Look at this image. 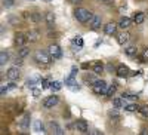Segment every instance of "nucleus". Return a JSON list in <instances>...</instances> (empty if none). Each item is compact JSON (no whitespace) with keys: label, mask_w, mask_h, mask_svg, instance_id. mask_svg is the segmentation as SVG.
<instances>
[{"label":"nucleus","mask_w":148,"mask_h":135,"mask_svg":"<svg viewBox=\"0 0 148 135\" xmlns=\"http://www.w3.org/2000/svg\"><path fill=\"white\" fill-rule=\"evenodd\" d=\"M92 12L89 9H86V8H77L76 10H74V18H76L79 22L82 24H86V22H89L90 18H92Z\"/></svg>","instance_id":"f257e3e1"},{"label":"nucleus","mask_w":148,"mask_h":135,"mask_svg":"<svg viewBox=\"0 0 148 135\" xmlns=\"http://www.w3.org/2000/svg\"><path fill=\"white\" fill-rule=\"evenodd\" d=\"M52 56H51V54L49 52H45V51H42V49H39V51H36V54H34V61L37 64H40V65H49L52 63Z\"/></svg>","instance_id":"f03ea898"},{"label":"nucleus","mask_w":148,"mask_h":135,"mask_svg":"<svg viewBox=\"0 0 148 135\" xmlns=\"http://www.w3.org/2000/svg\"><path fill=\"white\" fill-rule=\"evenodd\" d=\"M107 89H108V85H107L105 80H96V82L92 85V91H93V94H96V95H104V94H107Z\"/></svg>","instance_id":"7ed1b4c3"},{"label":"nucleus","mask_w":148,"mask_h":135,"mask_svg":"<svg viewBox=\"0 0 148 135\" xmlns=\"http://www.w3.org/2000/svg\"><path fill=\"white\" fill-rule=\"evenodd\" d=\"M47 52L51 54V56L53 58V59H59L61 56H62V49H61L58 45H49V48H47Z\"/></svg>","instance_id":"20e7f679"},{"label":"nucleus","mask_w":148,"mask_h":135,"mask_svg":"<svg viewBox=\"0 0 148 135\" xmlns=\"http://www.w3.org/2000/svg\"><path fill=\"white\" fill-rule=\"evenodd\" d=\"M58 103H59V96L58 95H51L43 101V107L45 108H53Z\"/></svg>","instance_id":"39448f33"},{"label":"nucleus","mask_w":148,"mask_h":135,"mask_svg":"<svg viewBox=\"0 0 148 135\" xmlns=\"http://www.w3.org/2000/svg\"><path fill=\"white\" fill-rule=\"evenodd\" d=\"M19 76H21V71H19V68L18 67H10L8 71H6V77L9 79V80H18L19 79Z\"/></svg>","instance_id":"423d86ee"},{"label":"nucleus","mask_w":148,"mask_h":135,"mask_svg":"<svg viewBox=\"0 0 148 135\" xmlns=\"http://www.w3.org/2000/svg\"><path fill=\"white\" fill-rule=\"evenodd\" d=\"M14 42L16 46H25V43L28 42V36L27 34H22V33H16L15 37H14Z\"/></svg>","instance_id":"0eeeda50"},{"label":"nucleus","mask_w":148,"mask_h":135,"mask_svg":"<svg viewBox=\"0 0 148 135\" xmlns=\"http://www.w3.org/2000/svg\"><path fill=\"white\" fill-rule=\"evenodd\" d=\"M101 22H102V18H101L99 15L93 14L92 18H90V21H89V27H90L92 30H98V28L101 27Z\"/></svg>","instance_id":"6e6552de"},{"label":"nucleus","mask_w":148,"mask_h":135,"mask_svg":"<svg viewBox=\"0 0 148 135\" xmlns=\"http://www.w3.org/2000/svg\"><path fill=\"white\" fill-rule=\"evenodd\" d=\"M117 27H119V24H116V22H108L107 25H104V31H105V34H108V36H114V34L117 33Z\"/></svg>","instance_id":"1a4fd4ad"},{"label":"nucleus","mask_w":148,"mask_h":135,"mask_svg":"<svg viewBox=\"0 0 148 135\" xmlns=\"http://www.w3.org/2000/svg\"><path fill=\"white\" fill-rule=\"evenodd\" d=\"M76 129H77L79 132H82V134H88V131H89L88 122H86V120H83V119L77 120V122H76Z\"/></svg>","instance_id":"9d476101"},{"label":"nucleus","mask_w":148,"mask_h":135,"mask_svg":"<svg viewBox=\"0 0 148 135\" xmlns=\"http://www.w3.org/2000/svg\"><path fill=\"white\" fill-rule=\"evenodd\" d=\"M129 39H130V34L127 33V31H121V33H119L117 34V42H119V45H126L127 42H129Z\"/></svg>","instance_id":"9b49d317"},{"label":"nucleus","mask_w":148,"mask_h":135,"mask_svg":"<svg viewBox=\"0 0 148 135\" xmlns=\"http://www.w3.org/2000/svg\"><path fill=\"white\" fill-rule=\"evenodd\" d=\"M24 17L27 19H30L31 22H40L42 21V14H39V12H33L30 15H28V12H24Z\"/></svg>","instance_id":"f8f14e48"},{"label":"nucleus","mask_w":148,"mask_h":135,"mask_svg":"<svg viewBox=\"0 0 148 135\" xmlns=\"http://www.w3.org/2000/svg\"><path fill=\"white\" fill-rule=\"evenodd\" d=\"M49 129H51L53 134H56V135H64V134H65L64 129L61 128L56 122H51V123H49Z\"/></svg>","instance_id":"ddd939ff"},{"label":"nucleus","mask_w":148,"mask_h":135,"mask_svg":"<svg viewBox=\"0 0 148 135\" xmlns=\"http://www.w3.org/2000/svg\"><path fill=\"white\" fill-rule=\"evenodd\" d=\"M45 21L47 24V27L52 28L53 24H55V14H53V12H46V14H45Z\"/></svg>","instance_id":"4468645a"},{"label":"nucleus","mask_w":148,"mask_h":135,"mask_svg":"<svg viewBox=\"0 0 148 135\" xmlns=\"http://www.w3.org/2000/svg\"><path fill=\"white\" fill-rule=\"evenodd\" d=\"M27 36H28V42L30 43H36L37 40L40 39V31L39 30H30V33Z\"/></svg>","instance_id":"2eb2a0df"},{"label":"nucleus","mask_w":148,"mask_h":135,"mask_svg":"<svg viewBox=\"0 0 148 135\" xmlns=\"http://www.w3.org/2000/svg\"><path fill=\"white\" fill-rule=\"evenodd\" d=\"M116 73H117V77H127V76L130 74V70H129L126 65H120Z\"/></svg>","instance_id":"dca6fc26"},{"label":"nucleus","mask_w":148,"mask_h":135,"mask_svg":"<svg viewBox=\"0 0 148 135\" xmlns=\"http://www.w3.org/2000/svg\"><path fill=\"white\" fill-rule=\"evenodd\" d=\"M132 21H133V19H130V18H127V17H125V18H121V19L119 21V27H120L121 30H127V28L130 27V24H132Z\"/></svg>","instance_id":"f3484780"},{"label":"nucleus","mask_w":148,"mask_h":135,"mask_svg":"<svg viewBox=\"0 0 148 135\" xmlns=\"http://www.w3.org/2000/svg\"><path fill=\"white\" fill-rule=\"evenodd\" d=\"M65 85L67 86H74V85H76V71H71V74L65 79Z\"/></svg>","instance_id":"a211bd4d"},{"label":"nucleus","mask_w":148,"mask_h":135,"mask_svg":"<svg viewBox=\"0 0 148 135\" xmlns=\"http://www.w3.org/2000/svg\"><path fill=\"white\" fill-rule=\"evenodd\" d=\"M93 73L95 74H102L104 73V64L101 63V61H98L96 64H93Z\"/></svg>","instance_id":"6ab92c4d"},{"label":"nucleus","mask_w":148,"mask_h":135,"mask_svg":"<svg viewBox=\"0 0 148 135\" xmlns=\"http://www.w3.org/2000/svg\"><path fill=\"white\" fill-rule=\"evenodd\" d=\"M144 21H145V15L142 14V12H136L135 17H133V22L135 24H142Z\"/></svg>","instance_id":"aec40b11"},{"label":"nucleus","mask_w":148,"mask_h":135,"mask_svg":"<svg viewBox=\"0 0 148 135\" xmlns=\"http://www.w3.org/2000/svg\"><path fill=\"white\" fill-rule=\"evenodd\" d=\"M116 91H117V83L114 82L113 85H110V86H108V89H107V94H105V95H107L108 98H111V96H113V95L116 94Z\"/></svg>","instance_id":"412c9836"},{"label":"nucleus","mask_w":148,"mask_h":135,"mask_svg":"<svg viewBox=\"0 0 148 135\" xmlns=\"http://www.w3.org/2000/svg\"><path fill=\"white\" fill-rule=\"evenodd\" d=\"M113 105H114V108L125 107V100H123V98H114V100H113Z\"/></svg>","instance_id":"4be33fe9"},{"label":"nucleus","mask_w":148,"mask_h":135,"mask_svg":"<svg viewBox=\"0 0 148 135\" xmlns=\"http://www.w3.org/2000/svg\"><path fill=\"white\" fill-rule=\"evenodd\" d=\"M8 61H9V54L6 51H2V52H0V64L5 65Z\"/></svg>","instance_id":"5701e85b"},{"label":"nucleus","mask_w":148,"mask_h":135,"mask_svg":"<svg viewBox=\"0 0 148 135\" xmlns=\"http://www.w3.org/2000/svg\"><path fill=\"white\" fill-rule=\"evenodd\" d=\"M125 52H126V55L133 56V55H136V54H138V49H136V46H129V48L125 49Z\"/></svg>","instance_id":"b1692460"},{"label":"nucleus","mask_w":148,"mask_h":135,"mask_svg":"<svg viewBox=\"0 0 148 135\" xmlns=\"http://www.w3.org/2000/svg\"><path fill=\"white\" fill-rule=\"evenodd\" d=\"M28 54H30V49L27 46H21V49L18 51V56H21V58H25Z\"/></svg>","instance_id":"393cba45"},{"label":"nucleus","mask_w":148,"mask_h":135,"mask_svg":"<svg viewBox=\"0 0 148 135\" xmlns=\"http://www.w3.org/2000/svg\"><path fill=\"white\" fill-rule=\"evenodd\" d=\"M125 110H126V112H139V105H136V104H127V105H125Z\"/></svg>","instance_id":"a878e982"},{"label":"nucleus","mask_w":148,"mask_h":135,"mask_svg":"<svg viewBox=\"0 0 148 135\" xmlns=\"http://www.w3.org/2000/svg\"><path fill=\"white\" fill-rule=\"evenodd\" d=\"M61 88H62V83L58 82V80H55V82L51 83V89H52V91H59Z\"/></svg>","instance_id":"bb28decb"},{"label":"nucleus","mask_w":148,"mask_h":135,"mask_svg":"<svg viewBox=\"0 0 148 135\" xmlns=\"http://www.w3.org/2000/svg\"><path fill=\"white\" fill-rule=\"evenodd\" d=\"M98 79H95L93 76H89V74H84V83H89L90 85V86H92V85L96 82Z\"/></svg>","instance_id":"cd10ccee"},{"label":"nucleus","mask_w":148,"mask_h":135,"mask_svg":"<svg viewBox=\"0 0 148 135\" xmlns=\"http://www.w3.org/2000/svg\"><path fill=\"white\" fill-rule=\"evenodd\" d=\"M34 129H36V132H45V126H43V123L42 122H36L34 123Z\"/></svg>","instance_id":"c85d7f7f"},{"label":"nucleus","mask_w":148,"mask_h":135,"mask_svg":"<svg viewBox=\"0 0 148 135\" xmlns=\"http://www.w3.org/2000/svg\"><path fill=\"white\" fill-rule=\"evenodd\" d=\"M139 113L145 117H148V105H141L139 107Z\"/></svg>","instance_id":"c756f323"},{"label":"nucleus","mask_w":148,"mask_h":135,"mask_svg":"<svg viewBox=\"0 0 148 135\" xmlns=\"http://www.w3.org/2000/svg\"><path fill=\"white\" fill-rule=\"evenodd\" d=\"M121 98H123V100H138V96L136 95H130V94H123L121 95Z\"/></svg>","instance_id":"7c9ffc66"},{"label":"nucleus","mask_w":148,"mask_h":135,"mask_svg":"<svg viewBox=\"0 0 148 135\" xmlns=\"http://www.w3.org/2000/svg\"><path fill=\"white\" fill-rule=\"evenodd\" d=\"M28 122H30V114H25L24 120L21 122V126H22V128H28Z\"/></svg>","instance_id":"2f4dec72"},{"label":"nucleus","mask_w":148,"mask_h":135,"mask_svg":"<svg viewBox=\"0 0 148 135\" xmlns=\"http://www.w3.org/2000/svg\"><path fill=\"white\" fill-rule=\"evenodd\" d=\"M15 5V0H3V6L5 8H12Z\"/></svg>","instance_id":"473e14b6"},{"label":"nucleus","mask_w":148,"mask_h":135,"mask_svg":"<svg viewBox=\"0 0 148 135\" xmlns=\"http://www.w3.org/2000/svg\"><path fill=\"white\" fill-rule=\"evenodd\" d=\"M36 83H37V80H36V79H31V80H27L25 85H27L28 88H34V85H36Z\"/></svg>","instance_id":"72a5a7b5"},{"label":"nucleus","mask_w":148,"mask_h":135,"mask_svg":"<svg viewBox=\"0 0 148 135\" xmlns=\"http://www.w3.org/2000/svg\"><path fill=\"white\" fill-rule=\"evenodd\" d=\"M42 88H43V89H45V88H51V83H49L47 79H43V80H42Z\"/></svg>","instance_id":"f704fd0d"},{"label":"nucleus","mask_w":148,"mask_h":135,"mask_svg":"<svg viewBox=\"0 0 148 135\" xmlns=\"http://www.w3.org/2000/svg\"><path fill=\"white\" fill-rule=\"evenodd\" d=\"M108 116H110V117H114V119H119V113L116 112V110H111V112H108Z\"/></svg>","instance_id":"c9c22d12"},{"label":"nucleus","mask_w":148,"mask_h":135,"mask_svg":"<svg viewBox=\"0 0 148 135\" xmlns=\"http://www.w3.org/2000/svg\"><path fill=\"white\" fill-rule=\"evenodd\" d=\"M142 59H144V61H148V48L144 49V52H142Z\"/></svg>","instance_id":"e433bc0d"},{"label":"nucleus","mask_w":148,"mask_h":135,"mask_svg":"<svg viewBox=\"0 0 148 135\" xmlns=\"http://www.w3.org/2000/svg\"><path fill=\"white\" fill-rule=\"evenodd\" d=\"M33 95H34V96H39V95H40V91H39V89H33Z\"/></svg>","instance_id":"4c0bfd02"},{"label":"nucleus","mask_w":148,"mask_h":135,"mask_svg":"<svg viewBox=\"0 0 148 135\" xmlns=\"http://www.w3.org/2000/svg\"><path fill=\"white\" fill-rule=\"evenodd\" d=\"M74 42H76V43H79V46H82V45H83V40H82L80 37H77V39L74 40Z\"/></svg>","instance_id":"58836bf2"},{"label":"nucleus","mask_w":148,"mask_h":135,"mask_svg":"<svg viewBox=\"0 0 148 135\" xmlns=\"http://www.w3.org/2000/svg\"><path fill=\"white\" fill-rule=\"evenodd\" d=\"M8 92V88H5V86H2V96H5V94Z\"/></svg>","instance_id":"ea45409f"},{"label":"nucleus","mask_w":148,"mask_h":135,"mask_svg":"<svg viewBox=\"0 0 148 135\" xmlns=\"http://www.w3.org/2000/svg\"><path fill=\"white\" fill-rule=\"evenodd\" d=\"M70 2H71V3H74V5H77V3H82L83 0H70Z\"/></svg>","instance_id":"a19ab883"},{"label":"nucleus","mask_w":148,"mask_h":135,"mask_svg":"<svg viewBox=\"0 0 148 135\" xmlns=\"http://www.w3.org/2000/svg\"><path fill=\"white\" fill-rule=\"evenodd\" d=\"M98 2H104V3H108L110 0H98Z\"/></svg>","instance_id":"79ce46f5"}]
</instances>
